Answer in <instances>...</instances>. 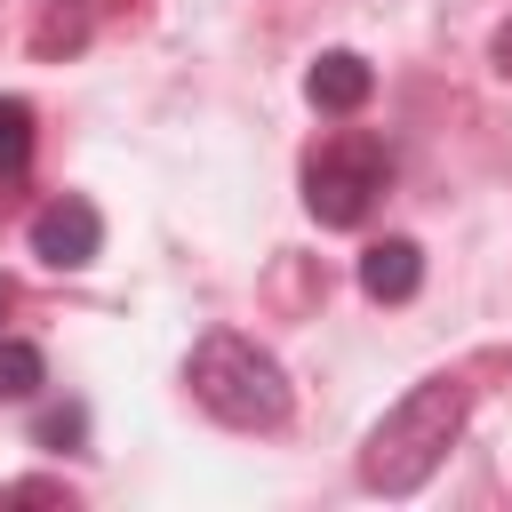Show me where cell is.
Listing matches in <instances>:
<instances>
[{
	"label": "cell",
	"instance_id": "cell-4",
	"mask_svg": "<svg viewBox=\"0 0 512 512\" xmlns=\"http://www.w3.org/2000/svg\"><path fill=\"white\" fill-rule=\"evenodd\" d=\"M32 256L40 264H56V272H80V264H96V248H104V216H96V200H80V192H56L40 216H32Z\"/></svg>",
	"mask_w": 512,
	"mask_h": 512
},
{
	"label": "cell",
	"instance_id": "cell-9",
	"mask_svg": "<svg viewBox=\"0 0 512 512\" xmlns=\"http://www.w3.org/2000/svg\"><path fill=\"white\" fill-rule=\"evenodd\" d=\"M32 440H40V448H80V440H88V408H80V400H64V408H40Z\"/></svg>",
	"mask_w": 512,
	"mask_h": 512
},
{
	"label": "cell",
	"instance_id": "cell-6",
	"mask_svg": "<svg viewBox=\"0 0 512 512\" xmlns=\"http://www.w3.org/2000/svg\"><path fill=\"white\" fill-rule=\"evenodd\" d=\"M368 88H376V72H368V56H352V48H328V56H312V72H304L312 112H360Z\"/></svg>",
	"mask_w": 512,
	"mask_h": 512
},
{
	"label": "cell",
	"instance_id": "cell-7",
	"mask_svg": "<svg viewBox=\"0 0 512 512\" xmlns=\"http://www.w3.org/2000/svg\"><path fill=\"white\" fill-rule=\"evenodd\" d=\"M48 384V360H40V344H24V336H0V400H32Z\"/></svg>",
	"mask_w": 512,
	"mask_h": 512
},
{
	"label": "cell",
	"instance_id": "cell-2",
	"mask_svg": "<svg viewBox=\"0 0 512 512\" xmlns=\"http://www.w3.org/2000/svg\"><path fill=\"white\" fill-rule=\"evenodd\" d=\"M184 384H192V400H200L216 424H232V432H280L288 408H296L288 368H280L256 336H240V328H208V336L192 344V360H184Z\"/></svg>",
	"mask_w": 512,
	"mask_h": 512
},
{
	"label": "cell",
	"instance_id": "cell-3",
	"mask_svg": "<svg viewBox=\"0 0 512 512\" xmlns=\"http://www.w3.org/2000/svg\"><path fill=\"white\" fill-rule=\"evenodd\" d=\"M392 192V152H384V136H368V128H344V136H328L312 160H304V208H312V224H328V232H352V224H368V208Z\"/></svg>",
	"mask_w": 512,
	"mask_h": 512
},
{
	"label": "cell",
	"instance_id": "cell-1",
	"mask_svg": "<svg viewBox=\"0 0 512 512\" xmlns=\"http://www.w3.org/2000/svg\"><path fill=\"white\" fill-rule=\"evenodd\" d=\"M464 408H472V400H464L456 376L408 384V392L376 416V432L360 440V488H376V496H416V488L440 472V456L456 448Z\"/></svg>",
	"mask_w": 512,
	"mask_h": 512
},
{
	"label": "cell",
	"instance_id": "cell-5",
	"mask_svg": "<svg viewBox=\"0 0 512 512\" xmlns=\"http://www.w3.org/2000/svg\"><path fill=\"white\" fill-rule=\"evenodd\" d=\"M416 288H424V248H416V240L392 232V240H376V248L360 256V296H368V304H408Z\"/></svg>",
	"mask_w": 512,
	"mask_h": 512
},
{
	"label": "cell",
	"instance_id": "cell-10",
	"mask_svg": "<svg viewBox=\"0 0 512 512\" xmlns=\"http://www.w3.org/2000/svg\"><path fill=\"white\" fill-rule=\"evenodd\" d=\"M496 64L512 72V16H504V32H496Z\"/></svg>",
	"mask_w": 512,
	"mask_h": 512
},
{
	"label": "cell",
	"instance_id": "cell-11",
	"mask_svg": "<svg viewBox=\"0 0 512 512\" xmlns=\"http://www.w3.org/2000/svg\"><path fill=\"white\" fill-rule=\"evenodd\" d=\"M0 320H8V280H0Z\"/></svg>",
	"mask_w": 512,
	"mask_h": 512
},
{
	"label": "cell",
	"instance_id": "cell-8",
	"mask_svg": "<svg viewBox=\"0 0 512 512\" xmlns=\"http://www.w3.org/2000/svg\"><path fill=\"white\" fill-rule=\"evenodd\" d=\"M24 160H32V104L0 96V176H16Z\"/></svg>",
	"mask_w": 512,
	"mask_h": 512
}]
</instances>
